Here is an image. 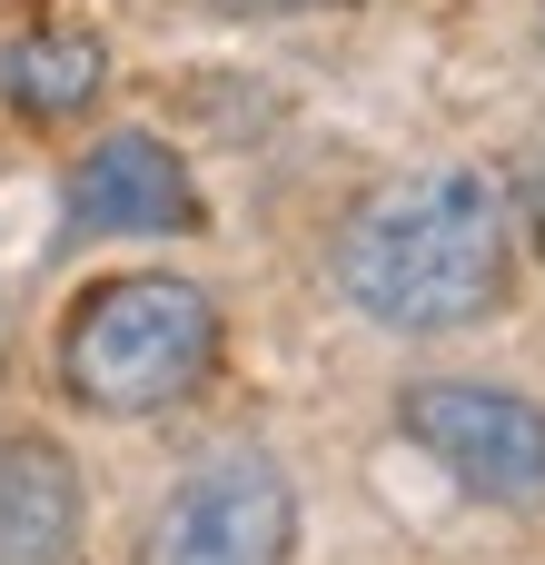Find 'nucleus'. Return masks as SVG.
I'll use <instances>...</instances> for the list:
<instances>
[{
    "mask_svg": "<svg viewBox=\"0 0 545 565\" xmlns=\"http://www.w3.org/2000/svg\"><path fill=\"white\" fill-rule=\"evenodd\" d=\"M288 556H298V487L258 447L189 467L159 497L149 546H139V565H288Z\"/></svg>",
    "mask_w": 545,
    "mask_h": 565,
    "instance_id": "obj_3",
    "label": "nucleus"
},
{
    "mask_svg": "<svg viewBox=\"0 0 545 565\" xmlns=\"http://www.w3.org/2000/svg\"><path fill=\"white\" fill-rule=\"evenodd\" d=\"M70 218H79L89 238H159V228H189L199 199H189L179 149L119 129V139H99V149L70 169Z\"/></svg>",
    "mask_w": 545,
    "mask_h": 565,
    "instance_id": "obj_5",
    "label": "nucleus"
},
{
    "mask_svg": "<svg viewBox=\"0 0 545 565\" xmlns=\"http://www.w3.org/2000/svg\"><path fill=\"white\" fill-rule=\"evenodd\" d=\"M99 79H109V50H99V30H79V20H50V30H30V40L0 50V89H10V109H30V119L89 109Z\"/></svg>",
    "mask_w": 545,
    "mask_h": 565,
    "instance_id": "obj_7",
    "label": "nucleus"
},
{
    "mask_svg": "<svg viewBox=\"0 0 545 565\" xmlns=\"http://www.w3.org/2000/svg\"><path fill=\"white\" fill-rule=\"evenodd\" d=\"M218 358V298L189 278H109L60 318V377L89 417H159Z\"/></svg>",
    "mask_w": 545,
    "mask_h": 565,
    "instance_id": "obj_2",
    "label": "nucleus"
},
{
    "mask_svg": "<svg viewBox=\"0 0 545 565\" xmlns=\"http://www.w3.org/2000/svg\"><path fill=\"white\" fill-rule=\"evenodd\" d=\"M79 467L50 437H0V565H70Z\"/></svg>",
    "mask_w": 545,
    "mask_h": 565,
    "instance_id": "obj_6",
    "label": "nucleus"
},
{
    "mask_svg": "<svg viewBox=\"0 0 545 565\" xmlns=\"http://www.w3.org/2000/svg\"><path fill=\"white\" fill-rule=\"evenodd\" d=\"M397 417H407V437H417L457 487H477V497H496V507L545 497V407L536 397L477 387V377H427V387H407Z\"/></svg>",
    "mask_w": 545,
    "mask_h": 565,
    "instance_id": "obj_4",
    "label": "nucleus"
},
{
    "mask_svg": "<svg viewBox=\"0 0 545 565\" xmlns=\"http://www.w3.org/2000/svg\"><path fill=\"white\" fill-rule=\"evenodd\" d=\"M338 288L377 328H407V338L477 328L506 298V189L477 169L377 189L338 238Z\"/></svg>",
    "mask_w": 545,
    "mask_h": 565,
    "instance_id": "obj_1",
    "label": "nucleus"
},
{
    "mask_svg": "<svg viewBox=\"0 0 545 565\" xmlns=\"http://www.w3.org/2000/svg\"><path fill=\"white\" fill-rule=\"evenodd\" d=\"M218 10H298V0H218Z\"/></svg>",
    "mask_w": 545,
    "mask_h": 565,
    "instance_id": "obj_8",
    "label": "nucleus"
}]
</instances>
